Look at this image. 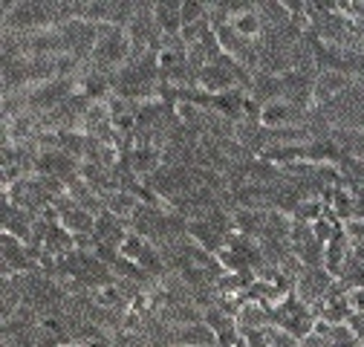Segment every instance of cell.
<instances>
[{
	"label": "cell",
	"instance_id": "2",
	"mask_svg": "<svg viewBox=\"0 0 364 347\" xmlns=\"http://www.w3.org/2000/svg\"><path fill=\"white\" fill-rule=\"evenodd\" d=\"M350 330L358 338V344H364V313H353L350 316Z\"/></svg>",
	"mask_w": 364,
	"mask_h": 347
},
{
	"label": "cell",
	"instance_id": "1",
	"mask_svg": "<svg viewBox=\"0 0 364 347\" xmlns=\"http://www.w3.org/2000/svg\"><path fill=\"white\" fill-rule=\"evenodd\" d=\"M333 287V278L327 269L321 267H306L298 278V298L304 304H318V301H324V295L330 292Z\"/></svg>",
	"mask_w": 364,
	"mask_h": 347
}]
</instances>
